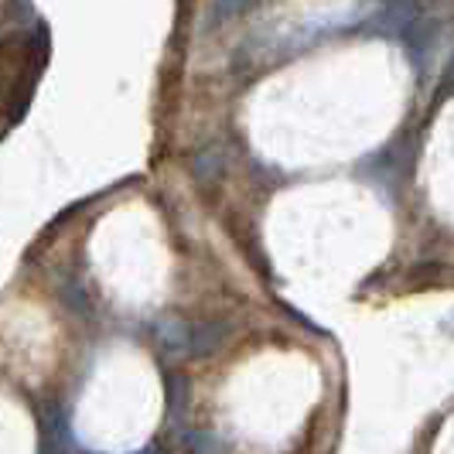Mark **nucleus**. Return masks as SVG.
Here are the masks:
<instances>
[{
    "mask_svg": "<svg viewBox=\"0 0 454 454\" xmlns=\"http://www.w3.org/2000/svg\"><path fill=\"white\" fill-rule=\"evenodd\" d=\"M229 321L208 318V321H188V359H208L215 356L229 339Z\"/></svg>",
    "mask_w": 454,
    "mask_h": 454,
    "instance_id": "nucleus-1",
    "label": "nucleus"
},
{
    "mask_svg": "<svg viewBox=\"0 0 454 454\" xmlns=\"http://www.w3.org/2000/svg\"><path fill=\"white\" fill-rule=\"evenodd\" d=\"M182 451L184 454H229V444L212 431H184Z\"/></svg>",
    "mask_w": 454,
    "mask_h": 454,
    "instance_id": "nucleus-2",
    "label": "nucleus"
},
{
    "mask_svg": "<svg viewBox=\"0 0 454 454\" xmlns=\"http://www.w3.org/2000/svg\"><path fill=\"white\" fill-rule=\"evenodd\" d=\"M184 403H188V383L182 376H168V407H171V413H184Z\"/></svg>",
    "mask_w": 454,
    "mask_h": 454,
    "instance_id": "nucleus-3",
    "label": "nucleus"
},
{
    "mask_svg": "<svg viewBox=\"0 0 454 454\" xmlns=\"http://www.w3.org/2000/svg\"><path fill=\"white\" fill-rule=\"evenodd\" d=\"M451 90H454V59L448 62V68H444V79H441V92H437V96L444 99V96H448Z\"/></svg>",
    "mask_w": 454,
    "mask_h": 454,
    "instance_id": "nucleus-4",
    "label": "nucleus"
},
{
    "mask_svg": "<svg viewBox=\"0 0 454 454\" xmlns=\"http://www.w3.org/2000/svg\"><path fill=\"white\" fill-rule=\"evenodd\" d=\"M134 454H164V448L154 441V444H147V448H140V451H134Z\"/></svg>",
    "mask_w": 454,
    "mask_h": 454,
    "instance_id": "nucleus-5",
    "label": "nucleus"
}]
</instances>
